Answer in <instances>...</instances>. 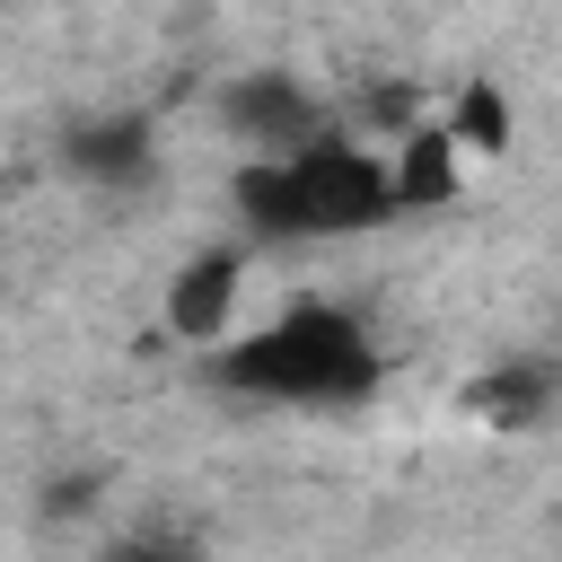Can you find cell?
Listing matches in <instances>:
<instances>
[{
  "label": "cell",
  "mask_w": 562,
  "mask_h": 562,
  "mask_svg": "<svg viewBox=\"0 0 562 562\" xmlns=\"http://www.w3.org/2000/svg\"><path fill=\"white\" fill-rule=\"evenodd\" d=\"M114 562H193V553H184V544H123Z\"/></svg>",
  "instance_id": "9"
},
{
  "label": "cell",
  "mask_w": 562,
  "mask_h": 562,
  "mask_svg": "<svg viewBox=\"0 0 562 562\" xmlns=\"http://www.w3.org/2000/svg\"><path fill=\"white\" fill-rule=\"evenodd\" d=\"M228 132L237 140H255V158H272V149H299V140H316L325 132V114H316V97L299 88V79H281V70H246V79H228Z\"/></svg>",
  "instance_id": "3"
},
{
  "label": "cell",
  "mask_w": 562,
  "mask_h": 562,
  "mask_svg": "<svg viewBox=\"0 0 562 562\" xmlns=\"http://www.w3.org/2000/svg\"><path fill=\"white\" fill-rule=\"evenodd\" d=\"M237 211L255 237H351V228H378L395 211V176L360 149V140H299V149H272L237 176Z\"/></svg>",
  "instance_id": "2"
},
{
  "label": "cell",
  "mask_w": 562,
  "mask_h": 562,
  "mask_svg": "<svg viewBox=\"0 0 562 562\" xmlns=\"http://www.w3.org/2000/svg\"><path fill=\"white\" fill-rule=\"evenodd\" d=\"M228 307H237V255H228V246L193 255V263L167 281V334H176V342H220Z\"/></svg>",
  "instance_id": "4"
},
{
  "label": "cell",
  "mask_w": 562,
  "mask_h": 562,
  "mask_svg": "<svg viewBox=\"0 0 562 562\" xmlns=\"http://www.w3.org/2000/svg\"><path fill=\"white\" fill-rule=\"evenodd\" d=\"M395 211H439V202H457V132L448 123H413L404 140H395Z\"/></svg>",
  "instance_id": "5"
},
{
  "label": "cell",
  "mask_w": 562,
  "mask_h": 562,
  "mask_svg": "<svg viewBox=\"0 0 562 562\" xmlns=\"http://www.w3.org/2000/svg\"><path fill=\"white\" fill-rule=\"evenodd\" d=\"M211 351H220L211 378L237 395H263V404H360L378 386V351H369L360 316H342L325 299H299L272 325L211 342Z\"/></svg>",
  "instance_id": "1"
},
{
  "label": "cell",
  "mask_w": 562,
  "mask_h": 562,
  "mask_svg": "<svg viewBox=\"0 0 562 562\" xmlns=\"http://www.w3.org/2000/svg\"><path fill=\"white\" fill-rule=\"evenodd\" d=\"M465 404H474V413H492V422H527V413L544 404V369H509V378H483Z\"/></svg>",
  "instance_id": "8"
},
{
  "label": "cell",
  "mask_w": 562,
  "mask_h": 562,
  "mask_svg": "<svg viewBox=\"0 0 562 562\" xmlns=\"http://www.w3.org/2000/svg\"><path fill=\"white\" fill-rule=\"evenodd\" d=\"M79 176H140L149 167V132L140 123H88V132H70V149H61Z\"/></svg>",
  "instance_id": "6"
},
{
  "label": "cell",
  "mask_w": 562,
  "mask_h": 562,
  "mask_svg": "<svg viewBox=\"0 0 562 562\" xmlns=\"http://www.w3.org/2000/svg\"><path fill=\"white\" fill-rule=\"evenodd\" d=\"M448 132H457V149H492V158H501V149H509V97H501L492 79H465Z\"/></svg>",
  "instance_id": "7"
}]
</instances>
